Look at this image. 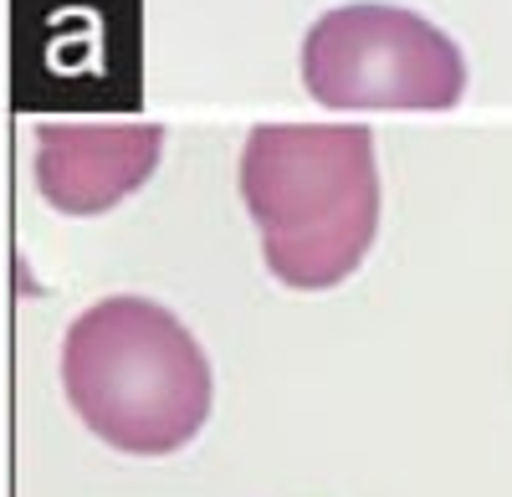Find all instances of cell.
<instances>
[{"label":"cell","mask_w":512,"mask_h":497,"mask_svg":"<svg viewBox=\"0 0 512 497\" xmlns=\"http://www.w3.org/2000/svg\"><path fill=\"white\" fill-rule=\"evenodd\" d=\"M62 390L77 421L128 457H169L210 421V359L149 298H103L62 339Z\"/></svg>","instance_id":"7a4b0ae2"},{"label":"cell","mask_w":512,"mask_h":497,"mask_svg":"<svg viewBox=\"0 0 512 497\" xmlns=\"http://www.w3.org/2000/svg\"><path fill=\"white\" fill-rule=\"evenodd\" d=\"M241 200L262 231L267 267L297 287H338L379 231V164L359 123H256L241 149Z\"/></svg>","instance_id":"6da1fadb"},{"label":"cell","mask_w":512,"mask_h":497,"mask_svg":"<svg viewBox=\"0 0 512 497\" xmlns=\"http://www.w3.org/2000/svg\"><path fill=\"white\" fill-rule=\"evenodd\" d=\"M159 123H36L31 175L62 216H103L159 164Z\"/></svg>","instance_id":"277c9868"},{"label":"cell","mask_w":512,"mask_h":497,"mask_svg":"<svg viewBox=\"0 0 512 497\" xmlns=\"http://www.w3.org/2000/svg\"><path fill=\"white\" fill-rule=\"evenodd\" d=\"M303 88L323 108L441 113L466 93V62L456 41L415 11L359 0L318 16L303 36Z\"/></svg>","instance_id":"3957f363"}]
</instances>
